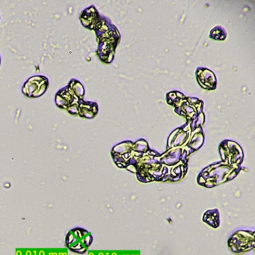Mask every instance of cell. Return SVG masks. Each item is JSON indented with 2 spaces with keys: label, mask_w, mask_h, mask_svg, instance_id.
<instances>
[{
  "label": "cell",
  "mask_w": 255,
  "mask_h": 255,
  "mask_svg": "<svg viewBox=\"0 0 255 255\" xmlns=\"http://www.w3.org/2000/svg\"><path fill=\"white\" fill-rule=\"evenodd\" d=\"M92 240L93 238L89 231L84 228H74L67 234L65 244L71 252L83 255L90 247Z\"/></svg>",
  "instance_id": "obj_1"
}]
</instances>
